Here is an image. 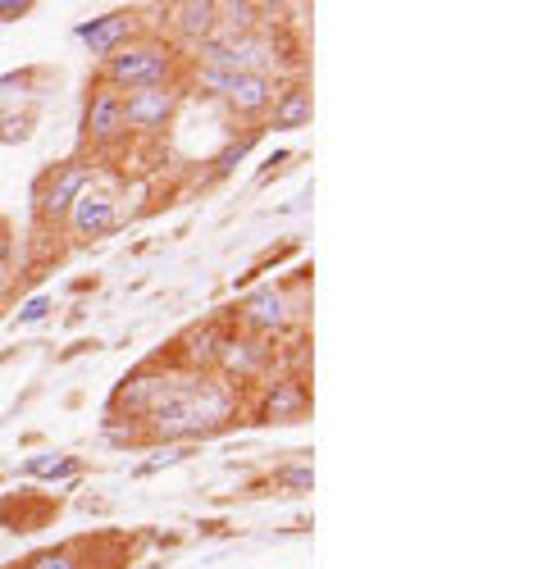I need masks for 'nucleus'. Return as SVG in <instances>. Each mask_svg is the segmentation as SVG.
Instances as JSON below:
<instances>
[{
    "label": "nucleus",
    "mask_w": 547,
    "mask_h": 569,
    "mask_svg": "<svg viewBox=\"0 0 547 569\" xmlns=\"http://www.w3.org/2000/svg\"><path fill=\"white\" fill-rule=\"evenodd\" d=\"M169 383H173V373L165 369H142V373H132V378H123V383L115 388V397H110V410L106 415H123L128 410V419H147L160 401H165V392H169Z\"/></svg>",
    "instance_id": "ddd939ff"
},
{
    "label": "nucleus",
    "mask_w": 547,
    "mask_h": 569,
    "mask_svg": "<svg viewBox=\"0 0 547 569\" xmlns=\"http://www.w3.org/2000/svg\"><path fill=\"white\" fill-rule=\"evenodd\" d=\"M292 56L288 46H279L269 28H256V32H215L210 41L192 46V60L197 69H219V73H265V78H279L288 73V60Z\"/></svg>",
    "instance_id": "7ed1b4c3"
},
{
    "label": "nucleus",
    "mask_w": 547,
    "mask_h": 569,
    "mask_svg": "<svg viewBox=\"0 0 547 569\" xmlns=\"http://www.w3.org/2000/svg\"><path fill=\"white\" fill-rule=\"evenodd\" d=\"M182 51L169 41V37H132L128 46H119V51L110 60H101V73L97 82L115 87V91H142V87H182Z\"/></svg>",
    "instance_id": "f03ea898"
},
{
    "label": "nucleus",
    "mask_w": 547,
    "mask_h": 569,
    "mask_svg": "<svg viewBox=\"0 0 547 569\" xmlns=\"http://www.w3.org/2000/svg\"><path fill=\"white\" fill-rule=\"evenodd\" d=\"M173 460H182V456H178V447H173V451H165V465H173ZM156 465H160V460H151V465H142V473H151Z\"/></svg>",
    "instance_id": "5701e85b"
},
{
    "label": "nucleus",
    "mask_w": 547,
    "mask_h": 569,
    "mask_svg": "<svg viewBox=\"0 0 547 569\" xmlns=\"http://www.w3.org/2000/svg\"><path fill=\"white\" fill-rule=\"evenodd\" d=\"M132 37H142V19H137V10H110V14H97V19L78 23V41L97 60H110L119 46H128Z\"/></svg>",
    "instance_id": "f8f14e48"
},
{
    "label": "nucleus",
    "mask_w": 547,
    "mask_h": 569,
    "mask_svg": "<svg viewBox=\"0 0 547 569\" xmlns=\"http://www.w3.org/2000/svg\"><path fill=\"white\" fill-rule=\"evenodd\" d=\"M269 479H274V488H284L288 497H306L310 483H315V473H310V460H292V465H279V469H274Z\"/></svg>",
    "instance_id": "f3484780"
},
{
    "label": "nucleus",
    "mask_w": 547,
    "mask_h": 569,
    "mask_svg": "<svg viewBox=\"0 0 547 569\" xmlns=\"http://www.w3.org/2000/svg\"><path fill=\"white\" fill-rule=\"evenodd\" d=\"M223 338H228V328L215 323V319H206V323L188 328V333L173 342V360L182 365V373H215Z\"/></svg>",
    "instance_id": "4468645a"
},
{
    "label": "nucleus",
    "mask_w": 547,
    "mask_h": 569,
    "mask_svg": "<svg viewBox=\"0 0 547 569\" xmlns=\"http://www.w3.org/2000/svg\"><path fill=\"white\" fill-rule=\"evenodd\" d=\"M78 469H82L78 456H32V460H28L32 479H73Z\"/></svg>",
    "instance_id": "a211bd4d"
},
{
    "label": "nucleus",
    "mask_w": 547,
    "mask_h": 569,
    "mask_svg": "<svg viewBox=\"0 0 547 569\" xmlns=\"http://www.w3.org/2000/svg\"><path fill=\"white\" fill-rule=\"evenodd\" d=\"M165 14H169L173 37L188 41V46H201V41H210L219 32V6H215V0H182V6H169Z\"/></svg>",
    "instance_id": "2eb2a0df"
},
{
    "label": "nucleus",
    "mask_w": 547,
    "mask_h": 569,
    "mask_svg": "<svg viewBox=\"0 0 547 569\" xmlns=\"http://www.w3.org/2000/svg\"><path fill=\"white\" fill-rule=\"evenodd\" d=\"M23 569H82L73 547H51V551H37L32 560H23Z\"/></svg>",
    "instance_id": "aec40b11"
},
{
    "label": "nucleus",
    "mask_w": 547,
    "mask_h": 569,
    "mask_svg": "<svg viewBox=\"0 0 547 569\" xmlns=\"http://www.w3.org/2000/svg\"><path fill=\"white\" fill-rule=\"evenodd\" d=\"M46 310H51V301H46V297H37V301H28V306L19 310V323H32V319H46Z\"/></svg>",
    "instance_id": "4be33fe9"
},
{
    "label": "nucleus",
    "mask_w": 547,
    "mask_h": 569,
    "mask_svg": "<svg viewBox=\"0 0 547 569\" xmlns=\"http://www.w3.org/2000/svg\"><path fill=\"white\" fill-rule=\"evenodd\" d=\"M106 438H110L115 447H142V442H147V429H142V419L106 415Z\"/></svg>",
    "instance_id": "6ab92c4d"
},
{
    "label": "nucleus",
    "mask_w": 547,
    "mask_h": 569,
    "mask_svg": "<svg viewBox=\"0 0 547 569\" xmlns=\"http://www.w3.org/2000/svg\"><path fill=\"white\" fill-rule=\"evenodd\" d=\"M310 114H315V97H310V87H306V82H284L265 119H269V128H279V132H297V128H306V123H310Z\"/></svg>",
    "instance_id": "dca6fc26"
},
{
    "label": "nucleus",
    "mask_w": 547,
    "mask_h": 569,
    "mask_svg": "<svg viewBox=\"0 0 547 569\" xmlns=\"http://www.w3.org/2000/svg\"><path fill=\"white\" fill-rule=\"evenodd\" d=\"M274 360H279V347L274 342L251 338V333H228L223 347H219L215 373L228 378L233 388H247V383H265V378H274Z\"/></svg>",
    "instance_id": "6e6552de"
},
{
    "label": "nucleus",
    "mask_w": 547,
    "mask_h": 569,
    "mask_svg": "<svg viewBox=\"0 0 547 569\" xmlns=\"http://www.w3.org/2000/svg\"><path fill=\"white\" fill-rule=\"evenodd\" d=\"M251 415H256V423H301L310 415L306 378L301 373H274V378H265Z\"/></svg>",
    "instance_id": "9d476101"
},
{
    "label": "nucleus",
    "mask_w": 547,
    "mask_h": 569,
    "mask_svg": "<svg viewBox=\"0 0 547 569\" xmlns=\"http://www.w3.org/2000/svg\"><path fill=\"white\" fill-rule=\"evenodd\" d=\"M182 106V87H142L123 91V119L128 137H160Z\"/></svg>",
    "instance_id": "9b49d317"
},
{
    "label": "nucleus",
    "mask_w": 547,
    "mask_h": 569,
    "mask_svg": "<svg viewBox=\"0 0 547 569\" xmlns=\"http://www.w3.org/2000/svg\"><path fill=\"white\" fill-rule=\"evenodd\" d=\"M242 415V388L219 373H173L165 401L142 419L147 442H201L233 429Z\"/></svg>",
    "instance_id": "f257e3e1"
},
{
    "label": "nucleus",
    "mask_w": 547,
    "mask_h": 569,
    "mask_svg": "<svg viewBox=\"0 0 547 569\" xmlns=\"http://www.w3.org/2000/svg\"><path fill=\"white\" fill-rule=\"evenodd\" d=\"M128 141V119H123V91L106 87V82H91V97L82 106V147L87 151H115Z\"/></svg>",
    "instance_id": "423d86ee"
},
{
    "label": "nucleus",
    "mask_w": 547,
    "mask_h": 569,
    "mask_svg": "<svg viewBox=\"0 0 547 569\" xmlns=\"http://www.w3.org/2000/svg\"><path fill=\"white\" fill-rule=\"evenodd\" d=\"M297 319V306L284 288H256L247 292L238 306H233V323L251 338H265V342H279Z\"/></svg>",
    "instance_id": "0eeeda50"
},
{
    "label": "nucleus",
    "mask_w": 547,
    "mask_h": 569,
    "mask_svg": "<svg viewBox=\"0 0 547 569\" xmlns=\"http://www.w3.org/2000/svg\"><path fill=\"white\" fill-rule=\"evenodd\" d=\"M123 210H119V192L115 187H101V182H91L87 192L73 201L69 219H64V232L73 237V242H97V237H110L119 228Z\"/></svg>",
    "instance_id": "1a4fd4ad"
},
{
    "label": "nucleus",
    "mask_w": 547,
    "mask_h": 569,
    "mask_svg": "<svg viewBox=\"0 0 547 569\" xmlns=\"http://www.w3.org/2000/svg\"><path fill=\"white\" fill-rule=\"evenodd\" d=\"M91 182H97V173H91L87 160H64L56 169H46L37 178V187H32V214H37V223L41 228H64L73 201L87 192Z\"/></svg>",
    "instance_id": "39448f33"
},
{
    "label": "nucleus",
    "mask_w": 547,
    "mask_h": 569,
    "mask_svg": "<svg viewBox=\"0 0 547 569\" xmlns=\"http://www.w3.org/2000/svg\"><path fill=\"white\" fill-rule=\"evenodd\" d=\"M23 14H32V0H0V23L23 19Z\"/></svg>",
    "instance_id": "412c9836"
},
{
    "label": "nucleus",
    "mask_w": 547,
    "mask_h": 569,
    "mask_svg": "<svg viewBox=\"0 0 547 569\" xmlns=\"http://www.w3.org/2000/svg\"><path fill=\"white\" fill-rule=\"evenodd\" d=\"M197 87L206 97H215L233 119H265L274 97H279V78H265V73H219V69H197Z\"/></svg>",
    "instance_id": "20e7f679"
}]
</instances>
